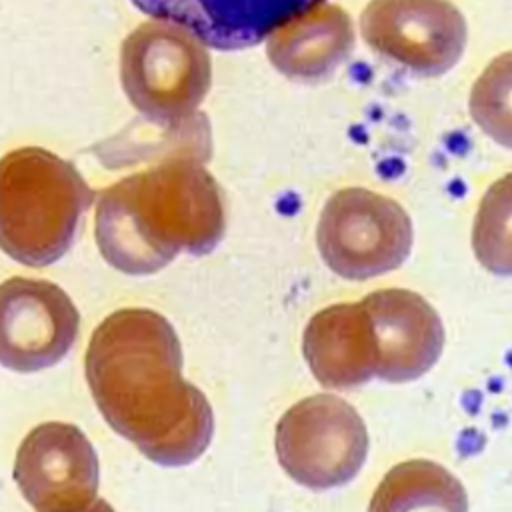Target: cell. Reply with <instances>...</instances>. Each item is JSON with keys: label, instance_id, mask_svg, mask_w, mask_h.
<instances>
[{"label": "cell", "instance_id": "cell-8", "mask_svg": "<svg viewBox=\"0 0 512 512\" xmlns=\"http://www.w3.org/2000/svg\"><path fill=\"white\" fill-rule=\"evenodd\" d=\"M80 314L50 280L14 276L0 284V364L38 372L58 364L74 346Z\"/></svg>", "mask_w": 512, "mask_h": 512}, {"label": "cell", "instance_id": "cell-7", "mask_svg": "<svg viewBox=\"0 0 512 512\" xmlns=\"http://www.w3.org/2000/svg\"><path fill=\"white\" fill-rule=\"evenodd\" d=\"M360 32L374 52L420 76L452 70L468 40L466 20L450 0H370Z\"/></svg>", "mask_w": 512, "mask_h": 512}, {"label": "cell", "instance_id": "cell-17", "mask_svg": "<svg viewBox=\"0 0 512 512\" xmlns=\"http://www.w3.org/2000/svg\"><path fill=\"white\" fill-rule=\"evenodd\" d=\"M50 512H116L106 500L94 498L90 504L80 506V508H70V510H50Z\"/></svg>", "mask_w": 512, "mask_h": 512}, {"label": "cell", "instance_id": "cell-1", "mask_svg": "<svg viewBox=\"0 0 512 512\" xmlns=\"http://www.w3.org/2000/svg\"><path fill=\"white\" fill-rule=\"evenodd\" d=\"M92 398L122 438L160 466H186L212 442L214 414L182 378L174 326L150 308H120L92 332L86 360Z\"/></svg>", "mask_w": 512, "mask_h": 512}, {"label": "cell", "instance_id": "cell-6", "mask_svg": "<svg viewBox=\"0 0 512 512\" xmlns=\"http://www.w3.org/2000/svg\"><path fill=\"white\" fill-rule=\"evenodd\" d=\"M276 456L284 472L312 490L348 484L364 466L368 432L354 406L336 394L292 404L276 424Z\"/></svg>", "mask_w": 512, "mask_h": 512}, {"label": "cell", "instance_id": "cell-9", "mask_svg": "<svg viewBox=\"0 0 512 512\" xmlns=\"http://www.w3.org/2000/svg\"><path fill=\"white\" fill-rule=\"evenodd\" d=\"M14 480L38 512L90 504L98 492V456L86 434L68 422H42L18 446Z\"/></svg>", "mask_w": 512, "mask_h": 512}, {"label": "cell", "instance_id": "cell-16", "mask_svg": "<svg viewBox=\"0 0 512 512\" xmlns=\"http://www.w3.org/2000/svg\"><path fill=\"white\" fill-rule=\"evenodd\" d=\"M468 110L488 138L512 148V50L492 58L476 78Z\"/></svg>", "mask_w": 512, "mask_h": 512}, {"label": "cell", "instance_id": "cell-3", "mask_svg": "<svg viewBox=\"0 0 512 512\" xmlns=\"http://www.w3.org/2000/svg\"><path fill=\"white\" fill-rule=\"evenodd\" d=\"M94 192L66 158L22 146L0 158V250L12 260L42 268L74 244Z\"/></svg>", "mask_w": 512, "mask_h": 512}, {"label": "cell", "instance_id": "cell-4", "mask_svg": "<svg viewBox=\"0 0 512 512\" xmlns=\"http://www.w3.org/2000/svg\"><path fill=\"white\" fill-rule=\"evenodd\" d=\"M120 84L148 122L174 130L198 114L212 84V60L190 30L152 18L122 40Z\"/></svg>", "mask_w": 512, "mask_h": 512}, {"label": "cell", "instance_id": "cell-12", "mask_svg": "<svg viewBox=\"0 0 512 512\" xmlns=\"http://www.w3.org/2000/svg\"><path fill=\"white\" fill-rule=\"evenodd\" d=\"M302 354L312 376L330 390H352L374 376V342L362 302L318 310L302 334Z\"/></svg>", "mask_w": 512, "mask_h": 512}, {"label": "cell", "instance_id": "cell-10", "mask_svg": "<svg viewBox=\"0 0 512 512\" xmlns=\"http://www.w3.org/2000/svg\"><path fill=\"white\" fill-rule=\"evenodd\" d=\"M368 312L374 342V376L412 382L424 376L444 348V326L438 312L416 292L384 288L360 300Z\"/></svg>", "mask_w": 512, "mask_h": 512}, {"label": "cell", "instance_id": "cell-5", "mask_svg": "<svg viewBox=\"0 0 512 512\" xmlns=\"http://www.w3.org/2000/svg\"><path fill=\"white\" fill-rule=\"evenodd\" d=\"M412 238L410 216L396 200L358 186L334 192L316 228L324 264L346 280L396 270L410 256Z\"/></svg>", "mask_w": 512, "mask_h": 512}, {"label": "cell", "instance_id": "cell-11", "mask_svg": "<svg viewBox=\"0 0 512 512\" xmlns=\"http://www.w3.org/2000/svg\"><path fill=\"white\" fill-rule=\"evenodd\" d=\"M140 12L190 30L216 50L250 48L326 0H130Z\"/></svg>", "mask_w": 512, "mask_h": 512}, {"label": "cell", "instance_id": "cell-2", "mask_svg": "<svg viewBox=\"0 0 512 512\" xmlns=\"http://www.w3.org/2000/svg\"><path fill=\"white\" fill-rule=\"evenodd\" d=\"M208 156L210 140L178 144L100 190L94 236L114 270L146 276L180 252L204 256L218 246L226 212L222 190L204 166Z\"/></svg>", "mask_w": 512, "mask_h": 512}, {"label": "cell", "instance_id": "cell-15", "mask_svg": "<svg viewBox=\"0 0 512 512\" xmlns=\"http://www.w3.org/2000/svg\"><path fill=\"white\" fill-rule=\"evenodd\" d=\"M476 260L496 276H512V172L482 194L472 222Z\"/></svg>", "mask_w": 512, "mask_h": 512}, {"label": "cell", "instance_id": "cell-13", "mask_svg": "<svg viewBox=\"0 0 512 512\" xmlns=\"http://www.w3.org/2000/svg\"><path fill=\"white\" fill-rule=\"evenodd\" d=\"M352 18L338 4L322 2L266 38L270 64L290 80L320 82L334 74L354 50Z\"/></svg>", "mask_w": 512, "mask_h": 512}, {"label": "cell", "instance_id": "cell-14", "mask_svg": "<svg viewBox=\"0 0 512 512\" xmlns=\"http://www.w3.org/2000/svg\"><path fill=\"white\" fill-rule=\"evenodd\" d=\"M368 512H468V496L462 482L442 464L414 458L384 474Z\"/></svg>", "mask_w": 512, "mask_h": 512}]
</instances>
